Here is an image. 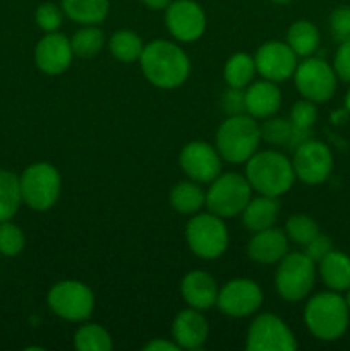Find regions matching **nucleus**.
<instances>
[{"instance_id":"obj_27","label":"nucleus","mask_w":350,"mask_h":351,"mask_svg":"<svg viewBox=\"0 0 350 351\" xmlns=\"http://www.w3.org/2000/svg\"><path fill=\"white\" fill-rule=\"evenodd\" d=\"M254 57L247 53H235L226 60L223 67V79L233 89H246L256 75Z\"/></svg>"},{"instance_id":"obj_13","label":"nucleus","mask_w":350,"mask_h":351,"mask_svg":"<svg viewBox=\"0 0 350 351\" xmlns=\"http://www.w3.org/2000/svg\"><path fill=\"white\" fill-rule=\"evenodd\" d=\"M263 304V290L259 285L247 278L229 281L218 290L216 307L229 317H247L259 311Z\"/></svg>"},{"instance_id":"obj_42","label":"nucleus","mask_w":350,"mask_h":351,"mask_svg":"<svg viewBox=\"0 0 350 351\" xmlns=\"http://www.w3.org/2000/svg\"><path fill=\"white\" fill-rule=\"evenodd\" d=\"M141 2L151 10H165L168 5H170L172 0H141Z\"/></svg>"},{"instance_id":"obj_44","label":"nucleus","mask_w":350,"mask_h":351,"mask_svg":"<svg viewBox=\"0 0 350 351\" xmlns=\"http://www.w3.org/2000/svg\"><path fill=\"white\" fill-rule=\"evenodd\" d=\"M271 2L278 3V5H287V3H290L292 0H271Z\"/></svg>"},{"instance_id":"obj_14","label":"nucleus","mask_w":350,"mask_h":351,"mask_svg":"<svg viewBox=\"0 0 350 351\" xmlns=\"http://www.w3.org/2000/svg\"><path fill=\"white\" fill-rule=\"evenodd\" d=\"M165 24L175 40L192 43L206 31V14L194 0H172L165 9Z\"/></svg>"},{"instance_id":"obj_34","label":"nucleus","mask_w":350,"mask_h":351,"mask_svg":"<svg viewBox=\"0 0 350 351\" xmlns=\"http://www.w3.org/2000/svg\"><path fill=\"white\" fill-rule=\"evenodd\" d=\"M24 243L26 239L19 226L10 223V219L0 223V254L7 257L17 256L24 249Z\"/></svg>"},{"instance_id":"obj_40","label":"nucleus","mask_w":350,"mask_h":351,"mask_svg":"<svg viewBox=\"0 0 350 351\" xmlns=\"http://www.w3.org/2000/svg\"><path fill=\"white\" fill-rule=\"evenodd\" d=\"M223 110H225L229 115H239L246 110V105H244V93L242 89H233L229 88V91L225 93L222 99Z\"/></svg>"},{"instance_id":"obj_4","label":"nucleus","mask_w":350,"mask_h":351,"mask_svg":"<svg viewBox=\"0 0 350 351\" xmlns=\"http://www.w3.org/2000/svg\"><path fill=\"white\" fill-rule=\"evenodd\" d=\"M261 143V127L250 115H229L218 127L215 147L222 160L229 163H246L257 151Z\"/></svg>"},{"instance_id":"obj_6","label":"nucleus","mask_w":350,"mask_h":351,"mask_svg":"<svg viewBox=\"0 0 350 351\" xmlns=\"http://www.w3.org/2000/svg\"><path fill=\"white\" fill-rule=\"evenodd\" d=\"M21 197L34 211H47L57 204L62 191V178L50 163H33L19 177Z\"/></svg>"},{"instance_id":"obj_7","label":"nucleus","mask_w":350,"mask_h":351,"mask_svg":"<svg viewBox=\"0 0 350 351\" xmlns=\"http://www.w3.org/2000/svg\"><path fill=\"white\" fill-rule=\"evenodd\" d=\"M253 197V187L246 175L220 173L206 191V208L220 218L239 216Z\"/></svg>"},{"instance_id":"obj_36","label":"nucleus","mask_w":350,"mask_h":351,"mask_svg":"<svg viewBox=\"0 0 350 351\" xmlns=\"http://www.w3.org/2000/svg\"><path fill=\"white\" fill-rule=\"evenodd\" d=\"M34 19H36V24L40 29H43L45 33H54V31H57L62 26L64 10H62V7L55 5L51 2L41 3L36 9Z\"/></svg>"},{"instance_id":"obj_26","label":"nucleus","mask_w":350,"mask_h":351,"mask_svg":"<svg viewBox=\"0 0 350 351\" xmlns=\"http://www.w3.org/2000/svg\"><path fill=\"white\" fill-rule=\"evenodd\" d=\"M287 45L297 57H311L319 47V31L311 21L299 19L287 31Z\"/></svg>"},{"instance_id":"obj_18","label":"nucleus","mask_w":350,"mask_h":351,"mask_svg":"<svg viewBox=\"0 0 350 351\" xmlns=\"http://www.w3.org/2000/svg\"><path fill=\"white\" fill-rule=\"evenodd\" d=\"M209 326L198 308H185L175 315L172 322V339L180 350H198L208 339Z\"/></svg>"},{"instance_id":"obj_2","label":"nucleus","mask_w":350,"mask_h":351,"mask_svg":"<svg viewBox=\"0 0 350 351\" xmlns=\"http://www.w3.org/2000/svg\"><path fill=\"white\" fill-rule=\"evenodd\" d=\"M246 178L257 194L280 197L294 185L295 171L292 161L280 151H256L246 161Z\"/></svg>"},{"instance_id":"obj_32","label":"nucleus","mask_w":350,"mask_h":351,"mask_svg":"<svg viewBox=\"0 0 350 351\" xmlns=\"http://www.w3.org/2000/svg\"><path fill=\"white\" fill-rule=\"evenodd\" d=\"M285 233L288 240L297 245H307L312 239L319 233L318 223L305 215H292L285 225Z\"/></svg>"},{"instance_id":"obj_8","label":"nucleus","mask_w":350,"mask_h":351,"mask_svg":"<svg viewBox=\"0 0 350 351\" xmlns=\"http://www.w3.org/2000/svg\"><path fill=\"white\" fill-rule=\"evenodd\" d=\"M316 271V263L305 254H287L278 263V269L275 273L277 293L287 302L304 300L314 288Z\"/></svg>"},{"instance_id":"obj_43","label":"nucleus","mask_w":350,"mask_h":351,"mask_svg":"<svg viewBox=\"0 0 350 351\" xmlns=\"http://www.w3.org/2000/svg\"><path fill=\"white\" fill-rule=\"evenodd\" d=\"M345 110L350 113V89L347 91V96H345Z\"/></svg>"},{"instance_id":"obj_28","label":"nucleus","mask_w":350,"mask_h":351,"mask_svg":"<svg viewBox=\"0 0 350 351\" xmlns=\"http://www.w3.org/2000/svg\"><path fill=\"white\" fill-rule=\"evenodd\" d=\"M110 53L117 58V60L124 62V64H132V62L139 60L141 53L144 50V43L137 33L130 29H120L110 36L108 40Z\"/></svg>"},{"instance_id":"obj_1","label":"nucleus","mask_w":350,"mask_h":351,"mask_svg":"<svg viewBox=\"0 0 350 351\" xmlns=\"http://www.w3.org/2000/svg\"><path fill=\"white\" fill-rule=\"evenodd\" d=\"M139 64L148 82L160 89L178 88L191 74L187 53L174 41L154 40L144 45Z\"/></svg>"},{"instance_id":"obj_45","label":"nucleus","mask_w":350,"mask_h":351,"mask_svg":"<svg viewBox=\"0 0 350 351\" xmlns=\"http://www.w3.org/2000/svg\"><path fill=\"white\" fill-rule=\"evenodd\" d=\"M343 298H345V304H347V307H349V311H350V288L347 290V295Z\"/></svg>"},{"instance_id":"obj_24","label":"nucleus","mask_w":350,"mask_h":351,"mask_svg":"<svg viewBox=\"0 0 350 351\" xmlns=\"http://www.w3.org/2000/svg\"><path fill=\"white\" fill-rule=\"evenodd\" d=\"M65 16L81 26H98L110 12V0H62Z\"/></svg>"},{"instance_id":"obj_17","label":"nucleus","mask_w":350,"mask_h":351,"mask_svg":"<svg viewBox=\"0 0 350 351\" xmlns=\"http://www.w3.org/2000/svg\"><path fill=\"white\" fill-rule=\"evenodd\" d=\"M74 51L71 40L64 34L47 33L34 48V64L41 72L48 75H60L71 67Z\"/></svg>"},{"instance_id":"obj_20","label":"nucleus","mask_w":350,"mask_h":351,"mask_svg":"<svg viewBox=\"0 0 350 351\" xmlns=\"http://www.w3.org/2000/svg\"><path fill=\"white\" fill-rule=\"evenodd\" d=\"M218 290L215 278L205 271H191L180 281L182 298L189 307L198 311H208L215 307Z\"/></svg>"},{"instance_id":"obj_3","label":"nucleus","mask_w":350,"mask_h":351,"mask_svg":"<svg viewBox=\"0 0 350 351\" xmlns=\"http://www.w3.org/2000/svg\"><path fill=\"white\" fill-rule=\"evenodd\" d=\"M350 311L338 291H325L311 297L304 308L309 332L321 341H336L349 328Z\"/></svg>"},{"instance_id":"obj_5","label":"nucleus","mask_w":350,"mask_h":351,"mask_svg":"<svg viewBox=\"0 0 350 351\" xmlns=\"http://www.w3.org/2000/svg\"><path fill=\"white\" fill-rule=\"evenodd\" d=\"M185 242L199 259L215 261L229 249V230L220 216L196 213L185 225Z\"/></svg>"},{"instance_id":"obj_21","label":"nucleus","mask_w":350,"mask_h":351,"mask_svg":"<svg viewBox=\"0 0 350 351\" xmlns=\"http://www.w3.org/2000/svg\"><path fill=\"white\" fill-rule=\"evenodd\" d=\"M244 105L247 115L254 119H268L273 117L281 106V91L277 82L261 79L247 86L244 91Z\"/></svg>"},{"instance_id":"obj_41","label":"nucleus","mask_w":350,"mask_h":351,"mask_svg":"<svg viewBox=\"0 0 350 351\" xmlns=\"http://www.w3.org/2000/svg\"><path fill=\"white\" fill-rule=\"evenodd\" d=\"M143 350L150 351H178V345L175 341H167V339H153V341L146 343Z\"/></svg>"},{"instance_id":"obj_35","label":"nucleus","mask_w":350,"mask_h":351,"mask_svg":"<svg viewBox=\"0 0 350 351\" xmlns=\"http://www.w3.org/2000/svg\"><path fill=\"white\" fill-rule=\"evenodd\" d=\"M290 123L295 130L301 132H311L312 125L318 120V108L316 103L311 99H302V101L294 103L290 110Z\"/></svg>"},{"instance_id":"obj_31","label":"nucleus","mask_w":350,"mask_h":351,"mask_svg":"<svg viewBox=\"0 0 350 351\" xmlns=\"http://www.w3.org/2000/svg\"><path fill=\"white\" fill-rule=\"evenodd\" d=\"M71 47L78 57H96L105 47V34L96 26H82L81 29L72 34Z\"/></svg>"},{"instance_id":"obj_15","label":"nucleus","mask_w":350,"mask_h":351,"mask_svg":"<svg viewBox=\"0 0 350 351\" xmlns=\"http://www.w3.org/2000/svg\"><path fill=\"white\" fill-rule=\"evenodd\" d=\"M178 163L189 180L198 184H211L222 173V156L215 146L205 141L185 144L178 156Z\"/></svg>"},{"instance_id":"obj_10","label":"nucleus","mask_w":350,"mask_h":351,"mask_svg":"<svg viewBox=\"0 0 350 351\" xmlns=\"http://www.w3.org/2000/svg\"><path fill=\"white\" fill-rule=\"evenodd\" d=\"M295 88L305 99L314 103H325L333 98L338 84L335 69L325 60L316 57H305L294 72Z\"/></svg>"},{"instance_id":"obj_39","label":"nucleus","mask_w":350,"mask_h":351,"mask_svg":"<svg viewBox=\"0 0 350 351\" xmlns=\"http://www.w3.org/2000/svg\"><path fill=\"white\" fill-rule=\"evenodd\" d=\"M333 69L336 72V77L350 82V40L340 43L335 53V60H333Z\"/></svg>"},{"instance_id":"obj_22","label":"nucleus","mask_w":350,"mask_h":351,"mask_svg":"<svg viewBox=\"0 0 350 351\" xmlns=\"http://www.w3.org/2000/svg\"><path fill=\"white\" fill-rule=\"evenodd\" d=\"M278 215H280V202H278V197H270V195L261 194L257 197H250V201L247 202L244 211L240 213V216H242V225L253 233L275 226Z\"/></svg>"},{"instance_id":"obj_37","label":"nucleus","mask_w":350,"mask_h":351,"mask_svg":"<svg viewBox=\"0 0 350 351\" xmlns=\"http://www.w3.org/2000/svg\"><path fill=\"white\" fill-rule=\"evenodd\" d=\"M329 27L336 41L350 40V7L340 5L329 16Z\"/></svg>"},{"instance_id":"obj_23","label":"nucleus","mask_w":350,"mask_h":351,"mask_svg":"<svg viewBox=\"0 0 350 351\" xmlns=\"http://www.w3.org/2000/svg\"><path fill=\"white\" fill-rule=\"evenodd\" d=\"M319 276L333 291H347L350 288V257L333 249L319 261Z\"/></svg>"},{"instance_id":"obj_9","label":"nucleus","mask_w":350,"mask_h":351,"mask_svg":"<svg viewBox=\"0 0 350 351\" xmlns=\"http://www.w3.org/2000/svg\"><path fill=\"white\" fill-rule=\"evenodd\" d=\"M48 307L55 315L71 322L86 321L95 308V293L88 285L75 280L55 283L48 291Z\"/></svg>"},{"instance_id":"obj_29","label":"nucleus","mask_w":350,"mask_h":351,"mask_svg":"<svg viewBox=\"0 0 350 351\" xmlns=\"http://www.w3.org/2000/svg\"><path fill=\"white\" fill-rule=\"evenodd\" d=\"M23 204L19 177L9 170H0V223L9 221Z\"/></svg>"},{"instance_id":"obj_11","label":"nucleus","mask_w":350,"mask_h":351,"mask_svg":"<svg viewBox=\"0 0 350 351\" xmlns=\"http://www.w3.org/2000/svg\"><path fill=\"white\" fill-rule=\"evenodd\" d=\"M247 351H294L297 348L292 329L275 314H259L247 329Z\"/></svg>"},{"instance_id":"obj_12","label":"nucleus","mask_w":350,"mask_h":351,"mask_svg":"<svg viewBox=\"0 0 350 351\" xmlns=\"http://www.w3.org/2000/svg\"><path fill=\"white\" fill-rule=\"evenodd\" d=\"M295 178L307 185H319L328 180L333 170L331 149L325 143L307 139L294 149L292 158Z\"/></svg>"},{"instance_id":"obj_25","label":"nucleus","mask_w":350,"mask_h":351,"mask_svg":"<svg viewBox=\"0 0 350 351\" xmlns=\"http://www.w3.org/2000/svg\"><path fill=\"white\" fill-rule=\"evenodd\" d=\"M170 206L180 215H196L206 206V192L198 182H180L170 191Z\"/></svg>"},{"instance_id":"obj_33","label":"nucleus","mask_w":350,"mask_h":351,"mask_svg":"<svg viewBox=\"0 0 350 351\" xmlns=\"http://www.w3.org/2000/svg\"><path fill=\"white\" fill-rule=\"evenodd\" d=\"M261 127V139L275 146H283L290 143L292 137V123L290 120H285L281 117H268Z\"/></svg>"},{"instance_id":"obj_16","label":"nucleus","mask_w":350,"mask_h":351,"mask_svg":"<svg viewBox=\"0 0 350 351\" xmlns=\"http://www.w3.org/2000/svg\"><path fill=\"white\" fill-rule=\"evenodd\" d=\"M254 64L261 77L281 82L294 77L297 69V55L288 47L287 41H268L257 48Z\"/></svg>"},{"instance_id":"obj_38","label":"nucleus","mask_w":350,"mask_h":351,"mask_svg":"<svg viewBox=\"0 0 350 351\" xmlns=\"http://www.w3.org/2000/svg\"><path fill=\"white\" fill-rule=\"evenodd\" d=\"M333 250V242L328 235H323L318 233L307 245H304V254L314 263H319L326 254H329Z\"/></svg>"},{"instance_id":"obj_30","label":"nucleus","mask_w":350,"mask_h":351,"mask_svg":"<svg viewBox=\"0 0 350 351\" xmlns=\"http://www.w3.org/2000/svg\"><path fill=\"white\" fill-rule=\"evenodd\" d=\"M74 348L78 351H110L113 341L110 332L100 324H84L75 331Z\"/></svg>"},{"instance_id":"obj_19","label":"nucleus","mask_w":350,"mask_h":351,"mask_svg":"<svg viewBox=\"0 0 350 351\" xmlns=\"http://www.w3.org/2000/svg\"><path fill=\"white\" fill-rule=\"evenodd\" d=\"M288 254V237L283 230L271 228L261 230L253 235L247 245V256L257 264L280 263Z\"/></svg>"}]
</instances>
